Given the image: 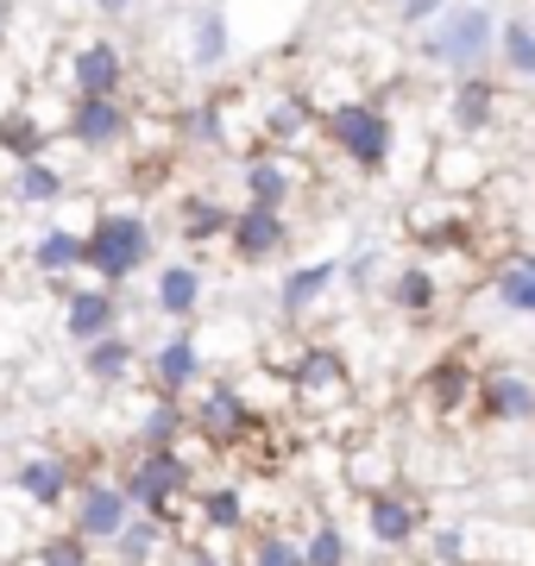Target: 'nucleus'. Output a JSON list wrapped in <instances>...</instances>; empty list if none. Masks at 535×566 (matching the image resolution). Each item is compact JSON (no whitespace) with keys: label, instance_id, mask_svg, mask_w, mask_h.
I'll list each match as a JSON object with an SVG mask.
<instances>
[{"label":"nucleus","instance_id":"f257e3e1","mask_svg":"<svg viewBox=\"0 0 535 566\" xmlns=\"http://www.w3.org/2000/svg\"><path fill=\"white\" fill-rule=\"evenodd\" d=\"M497 32H504V20H497L485 0H453L448 20H434L416 51H422V63L448 70L453 82H460V76H492Z\"/></svg>","mask_w":535,"mask_h":566},{"label":"nucleus","instance_id":"f03ea898","mask_svg":"<svg viewBox=\"0 0 535 566\" xmlns=\"http://www.w3.org/2000/svg\"><path fill=\"white\" fill-rule=\"evenodd\" d=\"M196 441V434H189ZM133 447V460H126L120 485L126 497H133V510L139 516H177V510L196 497V485H202V472H196V447Z\"/></svg>","mask_w":535,"mask_h":566},{"label":"nucleus","instance_id":"7ed1b4c3","mask_svg":"<svg viewBox=\"0 0 535 566\" xmlns=\"http://www.w3.org/2000/svg\"><path fill=\"white\" fill-rule=\"evenodd\" d=\"M322 139L340 151V158L353 164V170H366V177H378V170H391L397 158V120L385 102H334L328 114H322Z\"/></svg>","mask_w":535,"mask_h":566},{"label":"nucleus","instance_id":"20e7f679","mask_svg":"<svg viewBox=\"0 0 535 566\" xmlns=\"http://www.w3.org/2000/svg\"><path fill=\"white\" fill-rule=\"evenodd\" d=\"M83 245H88L83 271H88V277H102L107 290H114V283H126L133 271H145V264H151V221H145V214H133V208H107V214H95V221H88Z\"/></svg>","mask_w":535,"mask_h":566},{"label":"nucleus","instance_id":"39448f33","mask_svg":"<svg viewBox=\"0 0 535 566\" xmlns=\"http://www.w3.org/2000/svg\"><path fill=\"white\" fill-rule=\"evenodd\" d=\"M290 397L303 416L315 422H328V416H347L353 409V365L347 353H334V346H303L296 359H290Z\"/></svg>","mask_w":535,"mask_h":566},{"label":"nucleus","instance_id":"423d86ee","mask_svg":"<svg viewBox=\"0 0 535 566\" xmlns=\"http://www.w3.org/2000/svg\"><path fill=\"white\" fill-rule=\"evenodd\" d=\"M252 428H259V403H252L246 385H233V378H208V385L189 397V434H196L208 453L240 447Z\"/></svg>","mask_w":535,"mask_h":566},{"label":"nucleus","instance_id":"0eeeda50","mask_svg":"<svg viewBox=\"0 0 535 566\" xmlns=\"http://www.w3.org/2000/svg\"><path fill=\"white\" fill-rule=\"evenodd\" d=\"M139 510H133V497H126L120 472H102V479H83L76 485V497H70V535H83L88 547H114L126 535V523H133Z\"/></svg>","mask_w":535,"mask_h":566},{"label":"nucleus","instance_id":"6e6552de","mask_svg":"<svg viewBox=\"0 0 535 566\" xmlns=\"http://www.w3.org/2000/svg\"><path fill=\"white\" fill-rule=\"evenodd\" d=\"M359 510H366V535L385 547V554L422 547V535H429V504H422L410 485L371 491V497H359Z\"/></svg>","mask_w":535,"mask_h":566},{"label":"nucleus","instance_id":"1a4fd4ad","mask_svg":"<svg viewBox=\"0 0 535 566\" xmlns=\"http://www.w3.org/2000/svg\"><path fill=\"white\" fill-rule=\"evenodd\" d=\"M63 88L70 102H114L126 88V51L114 39H83L63 63Z\"/></svg>","mask_w":535,"mask_h":566},{"label":"nucleus","instance_id":"9d476101","mask_svg":"<svg viewBox=\"0 0 535 566\" xmlns=\"http://www.w3.org/2000/svg\"><path fill=\"white\" fill-rule=\"evenodd\" d=\"M497 120H504V82L497 76H460L448 88V139L479 145Z\"/></svg>","mask_w":535,"mask_h":566},{"label":"nucleus","instance_id":"9b49d317","mask_svg":"<svg viewBox=\"0 0 535 566\" xmlns=\"http://www.w3.org/2000/svg\"><path fill=\"white\" fill-rule=\"evenodd\" d=\"M76 465L63 460V453H25L20 465H13V497L32 510H70V497H76Z\"/></svg>","mask_w":535,"mask_h":566},{"label":"nucleus","instance_id":"f8f14e48","mask_svg":"<svg viewBox=\"0 0 535 566\" xmlns=\"http://www.w3.org/2000/svg\"><path fill=\"white\" fill-rule=\"evenodd\" d=\"M296 240L290 233V214H277V208H252L240 202L233 208V233H227V252L240 264H271V259H284V245Z\"/></svg>","mask_w":535,"mask_h":566},{"label":"nucleus","instance_id":"ddd939ff","mask_svg":"<svg viewBox=\"0 0 535 566\" xmlns=\"http://www.w3.org/2000/svg\"><path fill=\"white\" fill-rule=\"evenodd\" d=\"M479 416L492 428H516V422H535V378L516 371V365H492L479 371Z\"/></svg>","mask_w":535,"mask_h":566},{"label":"nucleus","instance_id":"4468645a","mask_svg":"<svg viewBox=\"0 0 535 566\" xmlns=\"http://www.w3.org/2000/svg\"><path fill=\"white\" fill-rule=\"evenodd\" d=\"M63 334L76 346H95L107 334H120V296L107 290V283H76L70 296H63Z\"/></svg>","mask_w":535,"mask_h":566},{"label":"nucleus","instance_id":"2eb2a0df","mask_svg":"<svg viewBox=\"0 0 535 566\" xmlns=\"http://www.w3.org/2000/svg\"><path fill=\"white\" fill-rule=\"evenodd\" d=\"M202 385H208L202 378V340H196V334H170V340L151 353V397L189 403Z\"/></svg>","mask_w":535,"mask_h":566},{"label":"nucleus","instance_id":"dca6fc26","mask_svg":"<svg viewBox=\"0 0 535 566\" xmlns=\"http://www.w3.org/2000/svg\"><path fill=\"white\" fill-rule=\"evenodd\" d=\"M126 133H133V114L120 95L114 102H70V114H63V139L83 151H114Z\"/></svg>","mask_w":535,"mask_h":566},{"label":"nucleus","instance_id":"f3484780","mask_svg":"<svg viewBox=\"0 0 535 566\" xmlns=\"http://www.w3.org/2000/svg\"><path fill=\"white\" fill-rule=\"evenodd\" d=\"M347 277V264L340 259H310V264H290L284 271V283H277V315L284 322H303L322 296H328L334 283Z\"/></svg>","mask_w":535,"mask_h":566},{"label":"nucleus","instance_id":"a211bd4d","mask_svg":"<svg viewBox=\"0 0 535 566\" xmlns=\"http://www.w3.org/2000/svg\"><path fill=\"white\" fill-rule=\"evenodd\" d=\"M240 189H246L252 208H277V214H290V196H296V164H290L284 151H252V158L240 164Z\"/></svg>","mask_w":535,"mask_h":566},{"label":"nucleus","instance_id":"6ab92c4d","mask_svg":"<svg viewBox=\"0 0 535 566\" xmlns=\"http://www.w3.org/2000/svg\"><path fill=\"white\" fill-rule=\"evenodd\" d=\"M196 516H202L208 535H252V504H246V485H227V479H202L196 485Z\"/></svg>","mask_w":535,"mask_h":566},{"label":"nucleus","instance_id":"aec40b11","mask_svg":"<svg viewBox=\"0 0 535 566\" xmlns=\"http://www.w3.org/2000/svg\"><path fill=\"white\" fill-rule=\"evenodd\" d=\"M466 221H473V208H466V196H448V189H429V202L410 208V233L422 245H453L466 240Z\"/></svg>","mask_w":535,"mask_h":566},{"label":"nucleus","instance_id":"412c9836","mask_svg":"<svg viewBox=\"0 0 535 566\" xmlns=\"http://www.w3.org/2000/svg\"><path fill=\"white\" fill-rule=\"evenodd\" d=\"M202 296H208L202 264H165V271H158V283H151V303H158V315H165V322H196Z\"/></svg>","mask_w":535,"mask_h":566},{"label":"nucleus","instance_id":"4be33fe9","mask_svg":"<svg viewBox=\"0 0 535 566\" xmlns=\"http://www.w3.org/2000/svg\"><path fill=\"white\" fill-rule=\"evenodd\" d=\"M422 403H429L441 422H453L466 403H479V371L473 365H460V359H441L429 378H422Z\"/></svg>","mask_w":535,"mask_h":566},{"label":"nucleus","instance_id":"5701e85b","mask_svg":"<svg viewBox=\"0 0 535 566\" xmlns=\"http://www.w3.org/2000/svg\"><path fill=\"white\" fill-rule=\"evenodd\" d=\"M133 371H139V340L133 334H107V340L83 346V378L102 390H120L133 385Z\"/></svg>","mask_w":535,"mask_h":566},{"label":"nucleus","instance_id":"b1692460","mask_svg":"<svg viewBox=\"0 0 535 566\" xmlns=\"http://www.w3.org/2000/svg\"><path fill=\"white\" fill-rule=\"evenodd\" d=\"M485 283H492V303L504 315H529L535 322V252H504Z\"/></svg>","mask_w":535,"mask_h":566},{"label":"nucleus","instance_id":"393cba45","mask_svg":"<svg viewBox=\"0 0 535 566\" xmlns=\"http://www.w3.org/2000/svg\"><path fill=\"white\" fill-rule=\"evenodd\" d=\"M385 296H391L397 315H410V322H422V315H434L441 308V277H434V264L410 259V264H397L391 283H385Z\"/></svg>","mask_w":535,"mask_h":566},{"label":"nucleus","instance_id":"a878e982","mask_svg":"<svg viewBox=\"0 0 535 566\" xmlns=\"http://www.w3.org/2000/svg\"><path fill=\"white\" fill-rule=\"evenodd\" d=\"M83 259H88V245H83V233H76V227H44L39 240H32V271H39V277H51V283L76 277V271H83Z\"/></svg>","mask_w":535,"mask_h":566},{"label":"nucleus","instance_id":"bb28decb","mask_svg":"<svg viewBox=\"0 0 535 566\" xmlns=\"http://www.w3.org/2000/svg\"><path fill=\"white\" fill-rule=\"evenodd\" d=\"M485 177H492V164L479 158V145L448 139L441 151H434V177H429V189H448V196H473V189H479Z\"/></svg>","mask_w":535,"mask_h":566},{"label":"nucleus","instance_id":"cd10ccee","mask_svg":"<svg viewBox=\"0 0 535 566\" xmlns=\"http://www.w3.org/2000/svg\"><path fill=\"white\" fill-rule=\"evenodd\" d=\"M310 126H322V114L310 107V95L303 88H290V95H277L265 114V139L271 145H284V151H296V145L310 139Z\"/></svg>","mask_w":535,"mask_h":566},{"label":"nucleus","instance_id":"c85d7f7f","mask_svg":"<svg viewBox=\"0 0 535 566\" xmlns=\"http://www.w3.org/2000/svg\"><path fill=\"white\" fill-rule=\"evenodd\" d=\"M170 542H177V535H170L165 516H133L126 535L114 542V560L120 566H158V554H170Z\"/></svg>","mask_w":535,"mask_h":566},{"label":"nucleus","instance_id":"c756f323","mask_svg":"<svg viewBox=\"0 0 535 566\" xmlns=\"http://www.w3.org/2000/svg\"><path fill=\"white\" fill-rule=\"evenodd\" d=\"M51 139H57V133H51L32 107H20V114H7V120H0V151H7L13 164H39L44 151H51Z\"/></svg>","mask_w":535,"mask_h":566},{"label":"nucleus","instance_id":"7c9ffc66","mask_svg":"<svg viewBox=\"0 0 535 566\" xmlns=\"http://www.w3.org/2000/svg\"><path fill=\"white\" fill-rule=\"evenodd\" d=\"M133 434H139V447H183L189 441V403H177V397H151Z\"/></svg>","mask_w":535,"mask_h":566},{"label":"nucleus","instance_id":"2f4dec72","mask_svg":"<svg viewBox=\"0 0 535 566\" xmlns=\"http://www.w3.org/2000/svg\"><path fill=\"white\" fill-rule=\"evenodd\" d=\"M227 51H233V32H227V13L221 7H208V13H196V25H189V63L196 70H221Z\"/></svg>","mask_w":535,"mask_h":566},{"label":"nucleus","instance_id":"473e14b6","mask_svg":"<svg viewBox=\"0 0 535 566\" xmlns=\"http://www.w3.org/2000/svg\"><path fill=\"white\" fill-rule=\"evenodd\" d=\"M13 196H20L25 208H51V202H63V196H70V177H63L51 158L20 164V170H13Z\"/></svg>","mask_w":535,"mask_h":566},{"label":"nucleus","instance_id":"72a5a7b5","mask_svg":"<svg viewBox=\"0 0 535 566\" xmlns=\"http://www.w3.org/2000/svg\"><path fill=\"white\" fill-rule=\"evenodd\" d=\"M246 566H310L303 560V535H290V528L265 523L246 535Z\"/></svg>","mask_w":535,"mask_h":566},{"label":"nucleus","instance_id":"f704fd0d","mask_svg":"<svg viewBox=\"0 0 535 566\" xmlns=\"http://www.w3.org/2000/svg\"><path fill=\"white\" fill-rule=\"evenodd\" d=\"M422 554H429V566H479L473 528H460V523H429V535H422Z\"/></svg>","mask_w":535,"mask_h":566},{"label":"nucleus","instance_id":"c9c22d12","mask_svg":"<svg viewBox=\"0 0 535 566\" xmlns=\"http://www.w3.org/2000/svg\"><path fill=\"white\" fill-rule=\"evenodd\" d=\"M177 221H183L189 245H208V240H227V233H233V208L208 202V196H189V202L177 208Z\"/></svg>","mask_w":535,"mask_h":566},{"label":"nucleus","instance_id":"e433bc0d","mask_svg":"<svg viewBox=\"0 0 535 566\" xmlns=\"http://www.w3.org/2000/svg\"><path fill=\"white\" fill-rule=\"evenodd\" d=\"M303 560H310V566H353L347 528L334 523V516H315V523L303 528Z\"/></svg>","mask_w":535,"mask_h":566},{"label":"nucleus","instance_id":"4c0bfd02","mask_svg":"<svg viewBox=\"0 0 535 566\" xmlns=\"http://www.w3.org/2000/svg\"><path fill=\"white\" fill-rule=\"evenodd\" d=\"M497 63L511 82H535V25L529 20H504L497 32Z\"/></svg>","mask_w":535,"mask_h":566},{"label":"nucleus","instance_id":"58836bf2","mask_svg":"<svg viewBox=\"0 0 535 566\" xmlns=\"http://www.w3.org/2000/svg\"><path fill=\"white\" fill-rule=\"evenodd\" d=\"M20 566H95V547H88L83 535H70V528H63V535H44Z\"/></svg>","mask_w":535,"mask_h":566},{"label":"nucleus","instance_id":"ea45409f","mask_svg":"<svg viewBox=\"0 0 535 566\" xmlns=\"http://www.w3.org/2000/svg\"><path fill=\"white\" fill-rule=\"evenodd\" d=\"M453 0H397V25L403 32H429L434 20H448Z\"/></svg>","mask_w":535,"mask_h":566},{"label":"nucleus","instance_id":"a19ab883","mask_svg":"<svg viewBox=\"0 0 535 566\" xmlns=\"http://www.w3.org/2000/svg\"><path fill=\"white\" fill-rule=\"evenodd\" d=\"M371 277H378V252H353V259H347V290H359V296H366Z\"/></svg>","mask_w":535,"mask_h":566},{"label":"nucleus","instance_id":"79ce46f5","mask_svg":"<svg viewBox=\"0 0 535 566\" xmlns=\"http://www.w3.org/2000/svg\"><path fill=\"white\" fill-rule=\"evenodd\" d=\"M177 566H227L221 554H214V547H202V542H189L183 554H177Z\"/></svg>","mask_w":535,"mask_h":566},{"label":"nucleus","instance_id":"37998d69","mask_svg":"<svg viewBox=\"0 0 535 566\" xmlns=\"http://www.w3.org/2000/svg\"><path fill=\"white\" fill-rule=\"evenodd\" d=\"M95 7H102L107 20H120V13H133V0H95Z\"/></svg>","mask_w":535,"mask_h":566},{"label":"nucleus","instance_id":"c03bdc74","mask_svg":"<svg viewBox=\"0 0 535 566\" xmlns=\"http://www.w3.org/2000/svg\"><path fill=\"white\" fill-rule=\"evenodd\" d=\"M7 25H13V7H7V0H0V44H7Z\"/></svg>","mask_w":535,"mask_h":566},{"label":"nucleus","instance_id":"a18cd8bd","mask_svg":"<svg viewBox=\"0 0 535 566\" xmlns=\"http://www.w3.org/2000/svg\"><path fill=\"white\" fill-rule=\"evenodd\" d=\"M485 566H504V560H485Z\"/></svg>","mask_w":535,"mask_h":566},{"label":"nucleus","instance_id":"49530a36","mask_svg":"<svg viewBox=\"0 0 535 566\" xmlns=\"http://www.w3.org/2000/svg\"><path fill=\"white\" fill-rule=\"evenodd\" d=\"M391 7H397V0H391Z\"/></svg>","mask_w":535,"mask_h":566}]
</instances>
